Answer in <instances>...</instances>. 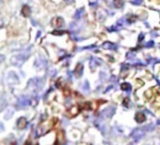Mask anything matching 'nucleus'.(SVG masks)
I'll return each instance as SVG.
<instances>
[{"label":"nucleus","instance_id":"obj_4","mask_svg":"<svg viewBox=\"0 0 160 145\" xmlns=\"http://www.w3.org/2000/svg\"><path fill=\"white\" fill-rule=\"evenodd\" d=\"M144 134H145V130L143 128H136L132 131L131 138L133 139L134 142H139L144 137Z\"/></svg>","mask_w":160,"mask_h":145},{"label":"nucleus","instance_id":"obj_18","mask_svg":"<svg viewBox=\"0 0 160 145\" xmlns=\"http://www.w3.org/2000/svg\"><path fill=\"white\" fill-rule=\"evenodd\" d=\"M113 5H114V7H115V8H121V7H123L124 3H123V1H122V0H114Z\"/></svg>","mask_w":160,"mask_h":145},{"label":"nucleus","instance_id":"obj_2","mask_svg":"<svg viewBox=\"0 0 160 145\" xmlns=\"http://www.w3.org/2000/svg\"><path fill=\"white\" fill-rule=\"evenodd\" d=\"M43 84H44V80L41 78H33L28 82V87L34 92H38L39 90H41Z\"/></svg>","mask_w":160,"mask_h":145},{"label":"nucleus","instance_id":"obj_1","mask_svg":"<svg viewBox=\"0 0 160 145\" xmlns=\"http://www.w3.org/2000/svg\"><path fill=\"white\" fill-rule=\"evenodd\" d=\"M29 53H30L29 50H27V51H24L23 52L20 53V54H17V55L13 56L11 58V64L13 66H16V67H21L24 63L26 58L29 56Z\"/></svg>","mask_w":160,"mask_h":145},{"label":"nucleus","instance_id":"obj_6","mask_svg":"<svg viewBox=\"0 0 160 145\" xmlns=\"http://www.w3.org/2000/svg\"><path fill=\"white\" fill-rule=\"evenodd\" d=\"M115 111H116L115 107H113V106H110V107H108V108H106L105 110H103V111H102L101 115H102L103 117L111 118V117H112V115L115 113Z\"/></svg>","mask_w":160,"mask_h":145},{"label":"nucleus","instance_id":"obj_3","mask_svg":"<svg viewBox=\"0 0 160 145\" xmlns=\"http://www.w3.org/2000/svg\"><path fill=\"white\" fill-rule=\"evenodd\" d=\"M31 104V98L27 96H22L18 98L17 102V107L18 109H22Z\"/></svg>","mask_w":160,"mask_h":145},{"label":"nucleus","instance_id":"obj_9","mask_svg":"<svg viewBox=\"0 0 160 145\" xmlns=\"http://www.w3.org/2000/svg\"><path fill=\"white\" fill-rule=\"evenodd\" d=\"M101 64H102V61H101L99 58H97V57H92L91 60H90V63H89L90 68H91L92 69H95L98 66H99V65H101Z\"/></svg>","mask_w":160,"mask_h":145},{"label":"nucleus","instance_id":"obj_17","mask_svg":"<svg viewBox=\"0 0 160 145\" xmlns=\"http://www.w3.org/2000/svg\"><path fill=\"white\" fill-rule=\"evenodd\" d=\"M142 128H143L145 131H153V130L155 129V125H153V124H151V125H147V126L143 127Z\"/></svg>","mask_w":160,"mask_h":145},{"label":"nucleus","instance_id":"obj_13","mask_svg":"<svg viewBox=\"0 0 160 145\" xmlns=\"http://www.w3.org/2000/svg\"><path fill=\"white\" fill-rule=\"evenodd\" d=\"M83 14H84V8H80V9H78V10L75 12L74 18H75L76 20H80V19L82 17Z\"/></svg>","mask_w":160,"mask_h":145},{"label":"nucleus","instance_id":"obj_5","mask_svg":"<svg viewBox=\"0 0 160 145\" xmlns=\"http://www.w3.org/2000/svg\"><path fill=\"white\" fill-rule=\"evenodd\" d=\"M7 82L9 84H15L19 82V78L17 76V74H15L14 72L10 71L7 74Z\"/></svg>","mask_w":160,"mask_h":145},{"label":"nucleus","instance_id":"obj_22","mask_svg":"<svg viewBox=\"0 0 160 145\" xmlns=\"http://www.w3.org/2000/svg\"><path fill=\"white\" fill-rule=\"evenodd\" d=\"M55 75H56V70H55V69H51L50 72H49V76L53 77V76H55Z\"/></svg>","mask_w":160,"mask_h":145},{"label":"nucleus","instance_id":"obj_19","mask_svg":"<svg viewBox=\"0 0 160 145\" xmlns=\"http://www.w3.org/2000/svg\"><path fill=\"white\" fill-rule=\"evenodd\" d=\"M78 112H79V109H78L77 106H73V107H71L70 110H69V112H72V114H77Z\"/></svg>","mask_w":160,"mask_h":145},{"label":"nucleus","instance_id":"obj_25","mask_svg":"<svg viewBox=\"0 0 160 145\" xmlns=\"http://www.w3.org/2000/svg\"><path fill=\"white\" fill-rule=\"evenodd\" d=\"M158 126H160V120H158Z\"/></svg>","mask_w":160,"mask_h":145},{"label":"nucleus","instance_id":"obj_12","mask_svg":"<svg viewBox=\"0 0 160 145\" xmlns=\"http://www.w3.org/2000/svg\"><path fill=\"white\" fill-rule=\"evenodd\" d=\"M135 120L138 123H142V122H144L146 120V117H145L143 112H137L136 115H135Z\"/></svg>","mask_w":160,"mask_h":145},{"label":"nucleus","instance_id":"obj_16","mask_svg":"<svg viewBox=\"0 0 160 145\" xmlns=\"http://www.w3.org/2000/svg\"><path fill=\"white\" fill-rule=\"evenodd\" d=\"M82 90H83L85 93H88V91L90 90V86H89V83H88V82H87V81H85V82H83V84H82Z\"/></svg>","mask_w":160,"mask_h":145},{"label":"nucleus","instance_id":"obj_21","mask_svg":"<svg viewBox=\"0 0 160 145\" xmlns=\"http://www.w3.org/2000/svg\"><path fill=\"white\" fill-rule=\"evenodd\" d=\"M142 2H143V0H133V1H131V3L133 5H141Z\"/></svg>","mask_w":160,"mask_h":145},{"label":"nucleus","instance_id":"obj_14","mask_svg":"<svg viewBox=\"0 0 160 145\" xmlns=\"http://www.w3.org/2000/svg\"><path fill=\"white\" fill-rule=\"evenodd\" d=\"M103 48L104 49H110V50H112V49H114L115 50L117 48V46L115 44L112 43V42H106V43L103 44Z\"/></svg>","mask_w":160,"mask_h":145},{"label":"nucleus","instance_id":"obj_23","mask_svg":"<svg viewBox=\"0 0 160 145\" xmlns=\"http://www.w3.org/2000/svg\"><path fill=\"white\" fill-rule=\"evenodd\" d=\"M154 46V41H149L148 43L145 44V47L146 48H149V47H153Z\"/></svg>","mask_w":160,"mask_h":145},{"label":"nucleus","instance_id":"obj_15","mask_svg":"<svg viewBox=\"0 0 160 145\" xmlns=\"http://www.w3.org/2000/svg\"><path fill=\"white\" fill-rule=\"evenodd\" d=\"M121 89L123 90V91H126V92H130V90H131V85L129 84V83H128V82H124V83H122L121 84Z\"/></svg>","mask_w":160,"mask_h":145},{"label":"nucleus","instance_id":"obj_11","mask_svg":"<svg viewBox=\"0 0 160 145\" xmlns=\"http://www.w3.org/2000/svg\"><path fill=\"white\" fill-rule=\"evenodd\" d=\"M82 72H83V66L82 64H78L76 68H75V71H74L75 76L77 78H80L82 75Z\"/></svg>","mask_w":160,"mask_h":145},{"label":"nucleus","instance_id":"obj_24","mask_svg":"<svg viewBox=\"0 0 160 145\" xmlns=\"http://www.w3.org/2000/svg\"><path fill=\"white\" fill-rule=\"evenodd\" d=\"M24 145H32V143H31V142H29V141H27L26 142H25V144Z\"/></svg>","mask_w":160,"mask_h":145},{"label":"nucleus","instance_id":"obj_10","mask_svg":"<svg viewBox=\"0 0 160 145\" xmlns=\"http://www.w3.org/2000/svg\"><path fill=\"white\" fill-rule=\"evenodd\" d=\"M26 125H27V122H26V119H25V118L21 117V118L18 119V121H17V128H18L19 129H23V128H25Z\"/></svg>","mask_w":160,"mask_h":145},{"label":"nucleus","instance_id":"obj_20","mask_svg":"<svg viewBox=\"0 0 160 145\" xmlns=\"http://www.w3.org/2000/svg\"><path fill=\"white\" fill-rule=\"evenodd\" d=\"M107 78H108L107 74H106V73H104L103 71H101V72H100V80H101L102 82H104V81H106V80H107Z\"/></svg>","mask_w":160,"mask_h":145},{"label":"nucleus","instance_id":"obj_7","mask_svg":"<svg viewBox=\"0 0 160 145\" xmlns=\"http://www.w3.org/2000/svg\"><path fill=\"white\" fill-rule=\"evenodd\" d=\"M96 126L98 127V128L104 135L107 133V126H106V124H105V122L103 121L102 118L98 119V121L96 122Z\"/></svg>","mask_w":160,"mask_h":145},{"label":"nucleus","instance_id":"obj_8","mask_svg":"<svg viewBox=\"0 0 160 145\" xmlns=\"http://www.w3.org/2000/svg\"><path fill=\"white\" fill-rule=\"evenodd\" d=\"M35 66L38 68H44L47 67V60L44 57L40 56V57H38V58L36 59Z\"/></svg>","mask_w":160,"mask_h":145}]
</instances>
